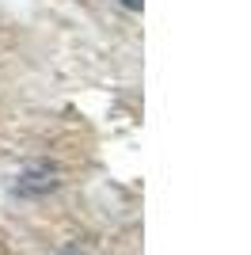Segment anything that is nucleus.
I'll return each mask as SVG.
<instances>
[{"instance_id":"obj_1","label":"nucleus","mask_w":251,"mask_h":255,"mask_svg":"<svg viewBox=\"0 0 251 255\" xmlns=\"http://www.w3.org/2000/svg\"><path fill=\"white\" fill-rule=\"evenodd\" d=\"M126 8H141V0H122Z\"/></svg>"}]
</instances>
